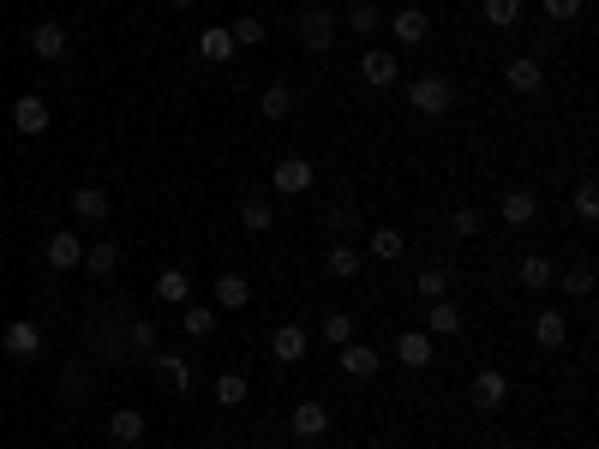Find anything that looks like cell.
<instances>
[{"instance_id":"1","label":"cell","mask_w":599,"mask_h":449,"mask_svg":"<svg viewBox=\"0 0 599 449\" xmlns=\"http://www.w3.org/2000/svg\"><path fill=\"white\" fill-rule=\"evenodd\" d=\"M408 102H414L426 120H444V114L456 108V84H450L444 72H420V78L408 84Z\"/></svg>"},{"instance_id":"2","label":"cell","mask_w":599,"mask_h":449,"mask_svg":"<svg viewBox=\"0 0 599 449\" xmlns=\"http://www.w3.org/2000/svg\"><path fill=\"white\" fill-rule=\"evenodd\" d=\"M294 30H300V48H312V54H330V48H336V12H330V6H306Z\"/></svg>"},{"instance_id":"3","label":"cell","mask_w":599,"mask_h":449,"mask_svg":"<svg viewBox=\"0 0 599 449\" xmlns=\"http://www.w3.org/2000/svg\"><path fill=\"white\" fill-rule=\"evenodd\" d=\"M270 180H276V198H306V192H312V180H318V168H312L306 156H282Z\"/></svg>"},{"instance_id":"4","label":"cell","mask_w":599,"mask_h":449,"mask_svg":"<svg viewBox=\"0 0 599 449\" xmlns=\"http://www.w3.org/2000/svg\"><path fill=\"white\" fill-rule=\"evenodd\" d=\"M468 402H474L480 414H498V408L510 402V372H474V378H468Z\"/></svg>"},{"instance_id":"5","label":"cell","mask_w":599,"mask_h":449,"mask_svg":"<svg viewBox=\"0 0 599 449\" xmlns=\"http://www.w3.org/2000/svg\"><path fill=\"white\" fill-rule=\"evenodd\" d=\"M150 372H156V384L174 390V396L192 390V360H186V354H162V348H156V354H150Z\"/></svg>"},{"instance_id":"6","label":"cell","mask_w":599,"mask_h":449,"mask_svg":"<svg viewBox=\"0 0 599 449\" xmlns=\"http://www.w3.org/2000/svg\"><path fill=\"white\" fill-rule=\"evenodd\" d=\"M288 432H294L300 444H324V432H330V408H324V402H300V408L288 414Z\"/></svg>"},{"instance_id":"7","label":"cell","mask_w":599,"mask_h":449,"mask_svg":"<svg viewBox=\"0 0 599 449\" xmlns=\"http://www.w3.org/2000/svg\"><path fill=\"white\" fill-rule=\"evenodd\" d=\"M360 78H366L372 90H390V84L402 78V66H396L390 48H372V42H366V54H360Z\"/></svg>"},{"instance_id":"8","label":"cell","mask_w":599,"mask_h":449,"mask_svg":"<svg viewBox=\"0 0 599 449\" xmlns=\"http://www.w3.org/2000/svg\"><path fill=\"white\" fill-rule=\"evenodd\" d=\"M396 360H402L408 372H426V366L438 360V342H432L426 330H402V336H396Z\"/></svg>"},{"instance_id":"9","label":"cell","mask_w":599,"mask_h":449,"mask_svg":"<svg viewBox=\"0 0 599 449\" xmlns=\"http://www.w3.org/2000/svg\"><path fill=\"white\" fill-rule=\"evenodd\" d=\"M30 54H36V60H66V24L36 18V24H30Z\"/></svg>"},{"instance_id":"10","label":"cell","mask_w":599,"mask_h":449,"mask_svg":"<svg viewBox=\"0 0 599 449\" xmlns=\"http://www.w3.org/2000/svg\"><path fill=\"white\" fill-rule=\"evenodd\" d=\"M42 258H48V270H60V276H66V270H78V264H84V240H78L72 228H60V234H48V252H42Z\"/></svg>"},{"instance_id":"11","label":"cell","mask_w":599,"mask_h":449,"mask_svg":"<svg viewBox=\"0 0 599 449\" xmlns=\"http://www.w3.org/2000/svg\"><path fill=\"white\" fill-rule=\"evenodd\" d=\"M0 348H6L12 360H36V354H42V330H36L30 318H18V324L0 330Z\"/></svg>"},{"instance_id":"12","label":"cell","mask_w":599,"mask_h":449,"mask_svg":"<svg viewBox=\"0 0 599 449\" xmlns=\"http://www.w3.org/2000/svg\"><path fill=\"white\" fill-rule=\"evenodd\" d=\"M306 348H312V336H306L300 324H276V330H270V354H276L282 366H300Z\"/></svg>"},{"instance_id":"13","label":"cell","mask_w":599,"mask_h":449,"mask_svg":"<svg viewBox=\"0 0 599 449\" xmlns=\"http://www.w3.org/2000/svg\"><path fill=\"white\" fill-rule=\"evenodd\" d=\"M534 216H540V198H534V192H522V186H516V192H504V198H498V222H504V228H528Z\"/></svg>"},{"instance_id":"14","label":"cell","mask_w":599,"mask_h":449,"mask_svg":"<svg viewBox=\"0 0 599 449\" xmlns=\"http://www.w3.org/2000/svg\"><path fill=\"white\" fill-rule=\"evenodd\" d=\"M210 294H216V306H222V312H246V306H252V282H246L240 270H222Z\"/></svg>"},{"instance_id":"15","label":"cell","mask_w":599,"mask_h":449,"mask_svg":"<svg viewBox=\"0 0 599 449\" xmlns=\"http://www.w3.org/2000/svg\"><path fill=\"white\" fill-rule=\"evenodd\" d=\"M504 84H510L516 96H534V90L546 84V72H540V60H534V54H516V60L504 66Z\"/></svg>"},{"instance_id":"16","label":"cell","mask_w":599,"mask_h":449,"mask_svg":"<svg viewBox=\"0 0 599 449\" xmlns=\"http://www.w3.org/2000/svg\"><path fill=\"white\" fill-rule=\"evenodd\" d=\"M12 132H24V138L48 132V102H42V96H18V102H12Z\"/></svg>"},{"instance_id":"17","label":"cell","mask_w":599,"mask_h":449,"mask_svg":"<svg viewBox=\"0 0 599 449\" xmlns=\"http://www.w3.org/2000/svg\"><path fill=\"white\" fill-rule=\"evenodd\" d=\"M390 30H396V42H408V48H420V42L432 36V18H426L420 6H402V12L390 18Z\"/></svg>"},{"instance_id":"18","label":"cell","mask_w":599,"mask_h":449,"mask_svg":"<svg viewBox=\"0 0 599 449\" xmlns=\"http://www.w3.org/2000/svg\"><path fill=\"white\" fill-rule=\"evenodd\" d=\"M552 276H558V264H552V258H540V252H528V258L516 264V282H522L528 294H546V288H552Z\"/></svg>"},{"instance_id":"19","label":"cell","mask_w":599,"mask_h":449,"mask_svg":"<svg viewBox=\"0 0 599 449\" xmlns=\"http://www.w3.org/2000/svg\"><path fill=\"white\" fill-rule=\"evenodd\" d=\"M420 330H426V336H462V306H456V300H432Z\"/></svg>"},{"instance_id":"20","label":"cell","mask_w":599,"mask_h":449,"mask_svg":"<svg viewBox=\"0 0 599 449\" xmlns=\"http://www.w3.org/2000/svg\"><path fill=\"white\" fill-rule=\"evenodd\" d=\"M198 54H204L210 66H222V60H234L240 48H234V36H228V24H210V30H198Z\"/></svg>"},{"instance_id":"21","label":"cell","mask_w":599,"mask_h":449,"mask_svg":"<svg viewBox=\"0 0 599 449\" xmlns=\"http://www.w3.org/2000/svg\"><path fill=\"white\" fill-rule=\"evenodd\" d=\"M534 342H540V348H564V342H570V318H564L558 306H546V312L534 318Z\"/></svg>"},{"instance_id":"22","label":"cell","mask_w":599,"mask_h":449,"mask_svg":"<svg viewBox=\"0 0 599 449\" xmlns=\"http://www.w3.org/2000/svg\"><path fill=\"white\" fill-rule=\"evenodd\" d=\"M126 348H132L138 360H150V354L162 348V324H150V318H126Z\"/></svg>"},{"instance_id":"23","label":"cell","mask_w":599,"mask_h":449,"mask_svg":"<svg viewBox=\"0 0 599 449\" xmlns=\"http://www.w3.org/2000/svg\"><path fill=\"white\" fill-rule=\"evenodd\" d=\"M342 372L348 378H378V348L372 342H342Z\"/></svg>"},{"instance_id":"24","label":"cell","mask_w":599,"mask_h":449,"mask_svg":"<svg viewBox=\"0 0 599 449\" xmlns=\"http://www.w3.org/2000/svg\"><path fill=\"white\" fill-rule=\"evenodd\" d=\"M210 390H216V402H222V408H246L252 378H246V372H216V384H210Z\"/></svg>"},{"instance_id":"25","label":"cell","mask_w":599,"mask_h":449,"mask_svg":"<svg viewBox=\"0 0 599 449\" xmlns=\"http://www.w3.org/2000/svg\"><path fill=\"white\" fill-rule=\"evenodd\" d=\"M144 426H150V420H144L138 408H114V414H108V438H114V444H138Z\"/></svg>"},{"instance_id":"26","label":"cell","mask_w":599,"mask_h":449,"mask_svg":"<svg viewBox=\"0 0 599 449\" xmlns=\"http://www.w3.org/2000/svg\"><path fill=\"white\" fill-rule=\"evenodd\" d=\"M72 210H78V222H108V192H102V186H78V192H72Z\"/></svg>"},{"instance_id":"27","label":"cell","mask_w":599,"mask_h":449,"mask_svg":"<svg viewBox=\"0 0 599 449\" xmlns=\"http://www.w3.org/2000/svg\"><path fill=\"white\" fill-rule=\"evenodd\" d=\"M240 228H246V234H270V228H276V204H270V198H246V204H240Z\"/></svg>"},{"instance_id":"28","label":"cell","mask_w":599,"mask_h":449,"mask_svg":"<svg viewBox=\"0 0 599 449\" xmlns=\"http://www.w3.org/2000/svg\"><path fill=\"white\" fill-rule=\"evenodd\" d=\"M156 300H162V306H186V300H192V276H186V270H162V276H156Z\"/></svg>"},{"instance_id":"29","label":"cell","mask_w":599,"mask_h":449,"mask_svg":"<svg viewBox=\"0 0 599 449\" xmlns=\"http://www.w3.org/2000/svg\"><path fill=\"white\" fill-rule=\"evenodd\" d=\"M78 270H90V276H114V270H120V246H114V240H96V246L84 252Z\"/></svg>"},{"instance_id":"30","label":"cell","mask_w":599,"mask_h":449,"mask_svg":"<svg viewBox=\"0 0 599 449\" xmlns=\"http://www.w3.org/2000/svg\"><path fill=\"white\" fill-rule=\"evenodd\" d=\"M360 264H366V258H360V246H330V258H324V270H330L336 282H354V276H360Z\"/></svg>"},{"instance_id":"31","label":"cell","mask_w":599,"mask_h":449,"mask_svg":"<svg viewBox=\"0 0 599 449\" xmlns=\"http://www.w3.org/2000/svg\"><path fill=\"white\" fill-rule=\"evenodd\" d=\"M90 390H96V372H90L84 360H72V366L60 372V396H66V402H78V396H90Z\"/></svg>"},{"instance_id":"32","label":"cell","mask_w":599,"mask_h":449,"mask_svg":"<svg viewBox=\"0 0 599 449\" xmlns=\"http://www.w3.org/2000/svg\"><path fill=\"white\" fill-rule=\"evenodd\" d=\"M258 108H264V120H288V114H294V90H288V84H264Z\"/></svg>"},{"instance_id":"33","label":"cell","mask_w":599,"mask_h":449,"mask_svg":"<svg viewBox=\"0 0 599 449\" xmlns=\"http://www.w3.org/2000/svg\"><path fill=\"white\" fill-rule=\"evenodd\" d=\"M402 252H408L402 228H372V258H378V264H396Z\"/></svg>"},{"instance_id":"34","label":"cell","mask_w":599,"mask_h":449,"mask_svg":"<svg viewBox=\"0 0 599 449\" xmlns=\"http://www.w3.org/2000/svg\"><path fill=\"white\" fill-rule=\"evenodd\" d=\"M180 330H186L192 342L216 336V306H186V312H180Z\"/></svg>"},{"instance_id":"35","label":"cell","mask_w":599,"mask_h":449,"mask_svg":"<svg viewBox=\"0 0 599 449\" xmlns=\"http://www.w3.org/2000/svg\"><path fill=\"white\" fill-rule=\"evenodd\" d=\"M378 24H384V12H378L372 0H354V6H348V30H354V36H378Z\"/></svg>"},{"instance_id":"36","label":"cell","mask_w":599,"mask_h":449,"mask_svg":"<svg viewBox=\"0 0 599 449\" xmlns=\"http://www.w3.org/2000/svg\"><path fill=\"white\" fill-rule=\"evenodd\" d=\"M480 12H486L492 30H516V24H522V0H486Z\"/></svg>"},{"instance_id":"37","label":"cell","mask_w":599,"mask_h":449,"mask_svg":"<svg viewBox=\"0 0 599 449\" xmlns=\"http://www.w3.org/2000/svg\"><path fill=\"white\" fill-rule=\"evenodd\" d=\"M228 36H234V48H258V42H264V18H258V12H246V18H234V24H228Z\"/></svg>"},{"instance_id":"38","label":"cell","mask_w":599,"mask_h":449,"mask_svg":"<svg viewBox=\"0 0 599 449\" xmlns=\"http://www.w3.org/2000/svg\"><path fill=\"white\" fill-rule=\"evenodd\" d=\"M420 300H450V270H444V264L420 270Z\"/></svg>"},{"instance_id":"39","label":"cell","mask_w":599,"mask_h":449,"mask_svg":"<svg viewBox=\"0 0 599 449\" xmlns=\"http://www.w3.org/2000/svg\"><path fill=\"white\" fill-rule=\"evenodd\" d=\"M552 282H564V294H576V300H588V294H594V270H588V264H576V270H558Z\"/></svg>"},{"instance_id":"40","label":"cell","mask_w":599,"mask_h":449,"mask_svg":"<svg viewBox=\"0 0 599 449\" xmlns=\"http://www.w3.org/2000/svg\"><path fill=\"white\" fill-rule=\"evenodd\" d=\"M324 228H330V234L342 240V234H354V228H360V216H354L348 204H330V210H324Z\"/></svg>"},{"instance_id":"41","label":"cell","mask_w":599,"mask_h":449,"mask_svg":"<svg viewBox=\"0 0 599 449\" xmlns=\"http://www.w3.org/2000/svg\"><path fill=\"white\" fill-rule=\"evenodd\" d=\"M324 342H330V348L354 342V318H348V312H330V318H324Z\"/></svg>"},{"instance_id":"42","label":"cell","mask_w":599,"mask_h":449,"mask_svg":"<svg viewBox=\"0 0 599 449\" xmlns=\"http://www.w3.org/2000/svg\"><path fill=\"white\" fill-rule=\"evenodd\" d=\"M576 216H582V222H599V192H594V180H582V186H576Z\"/></svg>"},{"instance_id":"43","label":"cell","mask_w":599,"mask_h":449,"mask_svg":"<svg viewBox=\"0 0 599 449\" xmlns=\"http://www.w3.org/2000/svg\"><path fill=\"white\" fill-rule=\"evenodd\" d=\"M450 228H456V234H462V240H474V234H480V228H486V216H480V210H468V204H462V210H456V216H450Z\"/></svg>"},{"instance_id":"44","label":"cell","mask_w":599,"mask_h":449,"mask_svg":"<svg viewBox=\"0 0 599 449\" xmlns=\"http://www.w3.org/2000/svg\"><path fill=\"white\" fill-rule=\"evenodd\" d=\"M540 6H546V18H552V24H570V18L582 12V0H540Z\"/></svg>"},{"instance_id":"45","label":"cell","mask_w":599,"mask_h":449,"mask_svg":"<svg viewBox=\"0 0 599 449\" xmlns=\"http://www.w3.org/2000/svg\"><path fill=\"white\" fill-rule=\"evenodd\" d=\"M174 6H180V12H186V6H192V0H174Z\"/></svg>"},{"instance_id":"46","label":"cell","mask_w":599,"mask_h":449,"mask_svg":"<svg viewBox=\"0 0 599 449\" xmlns=\"http://www.w3.org/2000/svg\"><path fill=\"white\" fill-rule=\"evenodd\" d=\"M300 449H324V444H300Z\"/></svg>"}]
</instances>
